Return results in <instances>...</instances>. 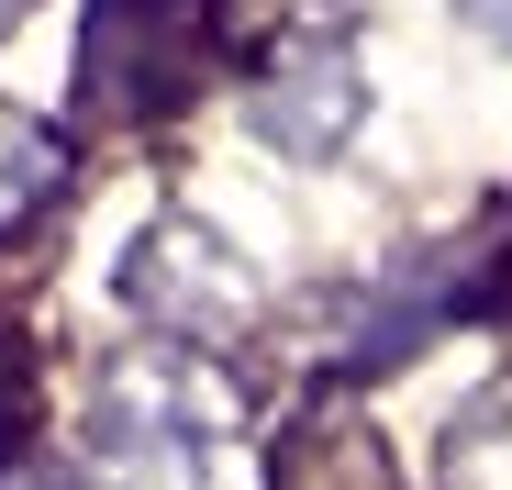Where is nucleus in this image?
<instances>
[{"label":"nucleus","mask_w":512,"mask_h":490,"mask_svg":"<svg viewBox=\"0 0 512 490\" xmlns=\"http://www.w3.org/2000/svg\"><path fill=\"white\" fill-rule=\"evenodd\" d=\"M56 190H67V145L56 134H0V245H12Z\"/></svg>","instance_id":"6"},{"label":"nucleus","mask_w":512,"mask_h":490,"mask_svg":"<svg viewBox=\"0 0 512 490\" xmlns=\"http://www.w3.org/2000/svg\"><path fill=\"white\" fill-rule=\"evenodd\" d=\"M90 468L101 490H201L212 468V390L179 357H112L90 390Z\"/></svg>","instance_id":"1"},{"label":"nucleus","mask_w":512,"mask_h":490,"mask_svg":"<svg viewBox=\"0 0 512 490\" xmlns=\"http://www.w3.org/2000/svg\"><path fill=\"white\" fill-rule=\"evenodd\" d=\"M368 123V67L346 56V45H290L268 78H256V134H268L279 156H334Z\"/></svg>","instance_id":"4"},{"label":"nucleus","mask_w":512,"mask_h":490,"mask_svg":"<svg viewBox=\"0 0 512 490\" xmlns=\"http://www.w3.org/2000/svg\"><path fill=\"white\" fill-rule=\"evenodd\" d=\"M12 12H23V0H0V23H12Z\"/></svg>","instance_id":"10"},{"label":"nucleus","mask_w":512,"mask_h":490,"mask_svg":"<svg viewBox=\"0 0 512 490\" xmlns=\"http://www.w3.org/2000/svg\"><path fill=\"white\" fill-rule=\"evenodd\" d=\"M0 490H78V468L34 435H0Z\"/></svg>","instance_id":"7"},{"label":"nucleus","mask_w":512,"mask_h":490,"mask_svg":"<svg viewBox=\"0 0 512 490\" xmlns=\"http://www.w3.org/2000/svg\"><path fill=\"white\" fill-rule=\"evenodd\" d=\"M12 401H23V346L0 335V424H12Z\"/></svg>","instance_id":"9"},{"label":"nucleus","mask_w":512,"mask_h":490,"mask_svg":"<svg viewBox=\"0 0 512 490\" xmlns=\"http://www.w3.org/2000/svg\"><path fill=\"white\" fill-rule=\"evenodd\" d=\"M279 490H401V479H390V457H379L368 424L312 413V424L279 435Z\"/></svg>","instance_id":"5"},{"label":"nucleus","mask_w":512,"mask_h":490,"mask_svg":"<svg viewBox=\"0 0 512 490\" xmlns=\"http://www.w3.org/2000/svg\"><path fill=\"white\" fill-rule=\"evenodd\" d=\"M256 268L234 257L223 234H201V223H156L134 257H123V312H145L156 335H179V346H223V335H245L256 323Z\"/></svg>","instance_id":"3"},{"label":"nucleus","mask_w":512,"mask_h":490,"mask_svg":"<svg viewBox=\"0 0 512 490\" xmlns=\"http://www.w3.org/2000/svg\"><path fill=\"white\" fill-rule=\"evenodd\" d=\"M212 0H90L78 23V101L112 123H156L201 90L212 67Z\"/></svg>","instance_id":"2"},{"label":"nucleus","mask_w":512,"mask_h":490,"mask_svg":"<svg viewBox=\"0 0 512 490\" xmlns=\"http://www.w3.org/2000/svg\"><path fill=\"white\" fill-rule=\"evenodd\" d=\"M457 12H468V23L490 34V45H512V0H457Z\"/></svg>","instance_id":"8"}]
</instances>
